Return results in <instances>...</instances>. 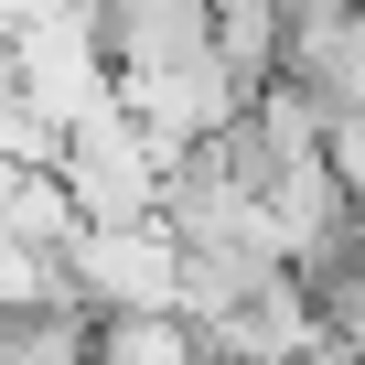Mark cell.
<instances>
[{"mask_svg": "<svg viewBox=\"0 0 365 365\" xmlns=\"http://www.w3.org/2000/svg\"><path fill=\"white\" fill-rule=\"evenodd\" d=\"M11 97H33L65 140H76L86 118H108V108H118V54H108L97 11H43V22H22V43H11Z\"/></svg>", "mask_w": 365, "mask_h": 365, "instance_id": "obj_2", "label": "cell"}, {"mask_svg": "<svg viewBox=\"0 0 365 365\" xmlns=\"http://www.w3.org/2000/svg\"><path fill=\"white\" fill-rule=\"evenodd\" d=\"M97 33H108L118 76H150V65H182V54L226 43L215 0H97Z\"/></svg>", "mask_w": 365, "mask_h": 365, "instance_id": "obj_4", "label": "cell"}, {"mask_svg": "<svg viewBox=\"0 0 365 365\" xmlns=\"http://www.w3.org/2000/svg\"><path fill=\"white\" fill-rule=\"evenodd\" d=\"M97 365H226L205 344L194 312H108L97 322Z\"/></svg>", "mask_w": 365, "mask_h": 365, "instance_id": "obj_5", "label": "cell"}, {"mask_svg": "<svg viewBox=\"0 0 365 365\" xmlns=\"http://www.w3.org/2000/svg\"><path fill=\"white\" fill-rule=\"evenodd\" d=\"M65 279L76 301L108 312H182V279H194V247H182L172 215H86L65 237Z\"/></svg>", "mask_w": 365, "mask_h": 365, "instance_id": "obj_1", "label": "cell"}, {"mask_svg": "<svg viewBox=\"0 0 365 365\" xmlns=\"http://www.w3.org/2000/svg\"><path fill=\"white\" fill-rule=\"evenodd\" d=\"M11 22H43V11H97V0H0Z\"/></svg>", "mask_w": 365, "mask_h": 365, "instance_id": "obj_6", "label": "cell"}, {"mask_svg": "<svg viewBox=\"0 0 365 365\" xmlns=\"http://www.w3.org/2000/svg\"><path fill=\"white\" fill-rule=\"evenodd\" d=\"M11 43H22V22L0 11V97H11Z\"/></svg>", "mask_w": 365, "mask_h": 365, "instance_id": "obj_7", "label": "cell"}, {"mask_svg": "<svg viewBox=\"0 0 365 365\" xmlns=\"http://www.w3.org/2000/svg\"><path fill=\"white\" fill-rule=\"evenodd\" d=\"M172 172H182V150L161 129H140L129 108H108V118H86L65 140L76 215H172Z\"/></svg>", "mask_w": 365, "mask_h": 365, "instance_id": "obj_3", "label": "cell"}]
</instances>
